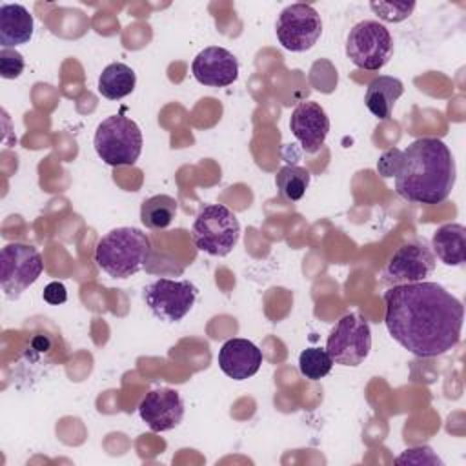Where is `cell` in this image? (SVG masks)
Instances as JSON below:
<instances>
[{"instance_id":"obj_1","label":"cell","mask_w":466,"mask_h":466,"mask_svg":"<svg viewBox=\"0 0 466 466\" xmlns=\"http://www.w3.org/2000/svg\"><path fill=\"white\" fill-rule=\"evenodd\" d=\"M384 306L388 333L415 357L444 355L461 340L464 306L437 282L391 286Z\"/></svg>"},{"instance_id":"obj_2","label":"cell","mask_w":466,"mask_h":466,"mask_svg":"<svg viewBox=\"0 0 466 466\" xmlns=\"http://www.w3.org/2000/svg\"><path fill=\"white\" fill-rule=\"evenodd\" d=\"M455 186V160L450 147L433 137L413 140L400 158L395 191L413 204H441Z\"/></svg>"},{"instance_id":"obj_3","label":"cell","mask_w":466,"mask_h":466,"mask_svg":"<svg viewBox=\"0 0 466 466\" xmlns=\"http://www.w3.org/2000/svg\"><path fill=\"white\" fill-rule=\"evenodd\" d=\"M151 257V240L138 228H115L107 231L95 248L96 266L113 279L137 275Z\"/></svg>"},{"instance_id":"obj_4","label":"cell","mask_w":466,"mask_h":466,"mask_svg":"<svg viewBox=\"0 0 466 466\" xmlns=\"http://www.w3.org/2000/svg\"><path fill=\"white\" fill-rule=\"evenodd\" d=\"M142 131L124 113L107 116L96 126L93 146L107 166H133L142 153Z\"/></svg>"},{"instance_id":"obj_5","label":"cell","mask_w":466,"mask_h":466,"mask_svg":"<svg viewBox=\"0 0 466 466\" xmlns=\"http://www.w3.org/2000/svg\"><path fill=\"white\" fill-rule=\"evenodd\" d=\"M238 237L240 222L222 204L204 206L191 226V240L197 249L213 257H226L237 246Z\"/></svg>"},{"instance_id":"obj_6","label":"cell","mask_w":466,"mask_h":466,"mask_svg":"<svg viewBox=\"0 0 466 466\" xmlns=\"http://www.w3.org/2000/svg\"><path fill=\"white\" fill-rule=\"evenodd\" d=\"M346 56L360 69L379 71L393 56V38L380 22L362 20L348 33Z\"/></svg>"},{"instance_id":"obj_7","label":"cell","mask_w":466,"mask_h":466,"mask_svg":"<svg viewBox=\"0 0 466 466\" xmlns=\"http://www.w3.org/2000/svg\"><path fill=\"white\" fill-rule=\"evenodd\" d=\"M44 271V260L36 248L11 242L0 251V286L7 299H18Z\"/></svg>"},{"instance_id":"obj_8","label":"cell","mask_w":466,"mask_h":466,"mask_svg":"<svg viewBox=\"0 0 466 466\" xmlns=\"http://www.w3.org/2000/svg\"><path fill=\"white\" fill-rule=\"evenodd\" d=\"M371 350V328L359 313H348L337 320L331 328L326 351L335 364L359 366L370 355Z\"/></svg>"},{"instance_id":"obj_9","label":"cell","mask_w":466,"mask_h":466,"mask_svg":"<svg viewBox=\"0 0 466 466\" xmlns=\"http://www.w3.org/2000/svg\"><path fill=\"white\" fill-rule=\"evenodd\" d=\"M142 295L153 317L173 324L191 311L198 297V288L189 280L157 279L144 288Z\"/></svg>"},{"instance_id":"obj_10","label":"cell","mask_w":466,"mask_h":466,"mask_svg":"<svg viewBox=\"0 0 466 466\" xmlns=\"http://www.w3.org/2000/svg\"><path fill=\"white\" fill-rule=\"evenodd\" d=\"M275 33L280 46L293 53L311 49L322 35V20L309 4H291L277 18Z\"/></svg>"},{"instance_id":"obj_11","label":"cell","mask_w":466,"mask_h":466,"mask_svg":"<svg viewBox=\"0 0 466 466\" xmlns=\"http://www.w3.org/2000/svg\"><path fill=\"white\" fill-rule=\"evenodd\" d=\"M435 269V255L424 242H408L400 246L386 268L382 269V282L388 286L413 284L426 280Z\"/></svg>"},{"instance_id":"obj_12","label":"cell","mask_w":466,"mask_h":466,"mask_svg":"<svg viewBox=\"0 0 466 466\" xmlns=\"http://www.w3.org/2000/svg\"><path fill=\"white\" fill-rule=\"evenodd\" d=\"M138 415L151 431H169L184 419V400L177 390L157 388L140 400Z\"/></svg>"},{"instance_id":"obj_13","label":"cell","mask_w":466,"mask_h":466,"mask_svg":"<svg viewBox=\"0 0 466 466\" xmlns=\"http://www.w3.org/2000/svg\"><path fill=\"white\" fill-rule=\"evenodd\" d=\"M289 129L308 155H315L329 133V118L317 102H300L289 116Z\"/></svg>"},{"instance_id":"obj_14","label":"cell","mask_w":466,"mask_h":466,"mask_svg":"<svg viewBox=\"0 0 466 466\" xmlns=\"http://www.w3.org/2000/svg\"><path fill=\"white\" fill-rule=\"evenodd\" d=\"M197 82L209 87H226L238 78V60L226 47H204L191 62Z\"/></svg>"},{"instance_id":"obj_15","label":"cell","mask_w":466,"mask_h":466,"mask_svg":"<svg viewBox=\"0 0 466 466\" xmlns=\"http://www.w3.org/2000/svg\"><path fill=\"white\" fill-rule=\"evenodd\" d=\"M218 368L233 380L253 377L262 364V351L248 339H229L218 350Z\"/></svg>"},{"instance_id":"obj_16","label":"cell","mask_w":466,"mask_h":466,"mask_svg":"<svg viewBox=\"0 0 466 466\" xmlns=\"http://www.w3.org/2000/svg\"><path fill=\"white\" fill-rule=\"evenodd\" d=\"M35 31L33 15L20 4L0 5V46L15 49L27 44Z\"/></svg>"},{"instance_id":"obj_17","label":"cell","mask_w":466,"mask_h":466,"mask_svg":"<svg viewBox=\"0 0 466 466\" xmlns=\"http://www.w3.org/2000/svg\"><path fill=\"white\" fill-rule=\"evenodd\" d=\"M404 84L390 75L375 76L366 89L364 104L368 111L379 120H388L391 116L395 102L402 96Z\"/></svg>"},{"instance_id":"obj_18","label":"cell","mask_w":466,"mask_h":466,"mask_svg":"<svg viewBox=\"0 0 466 466\" xmlns=\"http://www.w3.org/2000/svg\"><path fill=\"white\" fill-rule=\"evenodd\" d=\"M433 255L446 266H462L466 258V229L462 224L450 222L441 226L431 237Z\"/></svg>"},{"instance_id":"obj_19","label":"cell","mask_w":466,"mask_h":466,"mask_svg":"<svg viewBox=\"0 0 466 466\" xmlns=\"http://www.w3.org/2000/svg\"><path fill=\"white\" fill-rule=\"evenodd\" d=\"M137 73L124 62H111L98 76V93L107 100H120L133 93Z\"/></svg>"},{"instance_id":"obj_20","label":"cell","mask_w":466,"mask_h":466,"mask_svg":"<svg viewBox=\"0 0 466 466\" xmlns=\"http://www.w3.org/2000/svg\"><path fill=\"white\" fill-rule=\"evenodd\" d=\"M177 217V200L169 195H153L140 206V220L147 229H166Z\"/></svg>"},{"instance_id":"obj_21","label":"cell","mask_w":466,"mask_h":466,"mask_svg":"<svg viewBox=\"0 0 466 466\" xmlns=\"http://www.w3.org/2000/svg\"><path fill=\"white\" fill-rule=\"evenodd\" d=\"M309 180H311L309 171L300 166H284L279 169V173L275 177V184H277L280 197H284L286 200H291V202H297L304 197V193L309 186Z\"/></svg>"},{"instance_id":"obj_22","label":"cell","mask_w":466,"mask_h":466,"mask_svg":"<svg viewBox=\"0 0 466 466\" xmlns=\"http://www.w3.org/2000/svg\"><path fill=\"white\" fill-rule=\"evenodd\" d=\"M333 359L329 357V353L326 351V348H306L300 355H299V371L302 377L309 379V380H320L324 379L331 368H333Z\"/></svg>"},{"instance_id":"obj_23","label":"cell","mask_w":466,"mask_h":466,"mask_svg":"<svg viewBox=\"0 0 466 466\" xmlns=\"http://www.w3.org/2000/svg\"><path fill=\"white\" fill-rule=\"evenodd\" d=\"M370 7L380 20L397 24L413 13L415 2H371Z\"/></svg>"},{"instance_id":"obj_24","label":"cell","mask_w":466,"mask_h":466,"mask_svg":"<svg viewBox=\"0 0 466 466\" xmlns=\"http://www.w3.org/2000/svg\"><path fill=\"white\" fill-rule=\"evenodd\" d=\"M25 67V60L22 56V53H18L16 49L11 47H2L0 49V75L2 78L13 80L18 78L22 75Z\"/></svg>"},{"instance_id":"obj_25","label":"cell","mask_w":466,"mask_h":466,"mask_svg":"<svg viewBox=\"0 0 466 466\" xmlns=\"http://www.w3.org/2000/svg\"><path fill=\"white\" fill-rule=\"evenodd\" d=\"M400 158H402V149L399 147H391L388 151H384L377 162V171L380 177L390 178L395 177L400 166Z\"/></svg>"},{"instance_id":"obj_26","label":"cell","mask_w":466,"mask_h":466,"mask_svg":"<svg viewBox=\"0 0 466 466\" xmlns=\"http://www.w3.org/2000/svg\"><path fill=\"white\" fill-rule=\"evenodd\" d=\"M397 462H415V464L431 462V464H442V461L428 446H419V448L406 450L400 457H397Z\"/></svg>"},{"instance_id":"obj_27","label":"cell","mask_w":466,"mask_h":466,"mask_svg":"<svg viewBox=\"0 0 466 466\" xmlns=\"http://www.w3.org/2000/svg\"><path fill=\"white\" fill-rule=\"evenodd\" d=\"M44 300L51 306H58V304H64L67 300V289L62 282L58 280H53L49 282L46 288H44V293H42Z\"/></svg>"}]
</instances>
